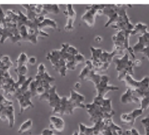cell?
<instances>
[{"mask_svg":"<svg viewBox=\"0 0 149 135\" xmlns=\"http://www.w3.org/2000/svg\"><path fill=\"white\" fill-rule=\"evenodd\" d=\"M85 108L93 124L112 119L115 114L111 99L97 95L91 103L85 105Z\"/></svg>","mask_w":149,"mask_h":135,"instance_id":"5b68a950","label":"cell"},{"mask_svg":"<svg viewBox=\"0 0 149 135\" xmlns=\"http://www.w3.org/2000/svg\"><path fill=\"white\" fill-rule=\"evenodd\" d=\"M123 82L128 88L134 91L140 100L146 93L149 92V77L146 76L141 80H135L132 76H127Z\"/></svg>","mask_w":149,"mask_h":135,"instance_id":"4fadbf2b","label":"cell"},{"mask_svg":"<svg viewBox=\"0 0 149 135\" xmlns=\"http://www.w3.org/2000/svg\"><path fill=\"white\" fill-rule=\"evenodd\" d=\"M56 87L53 86L49 91L48 103L53 113L61 116L72 115L74 109L85 108L84 95L74 90L70 91L69 97H60L56 91Z\"/></svg>","mask_w":149,"mask_h":135,"instance_id":"7a4b0ae2","label":"cell"},{"mask_svg":"<svg viewBox=\"0 0 149 135\" xmlns=\"http://www.w3.org/2000/svg\"><path fill=\"white\" fill-rule=\"evenodd\" d=\"M78 78L81 80L90 81L93 83L97 92V96L105 97L111 91H116L119 87L109 84V77L98 74L94 70L90 60L85 61V66L81 71Z\"/></svg>","mask_w":149,"mask_h":135,"instance_id":"3957f363","label":"cell"},{"mask_svg":"<svg viewBox=\"0 0 149 135\" xmlns=\"http://www.w3.org/2000/svg\"><path fill=\"white\" fill-rule=\"evenodd\" d=\"M91 57L90 61L96 71H105L109 68L114 58L118 55L117 52L113 50L109 53L101 48L90 47Z\"/></svg>","mask_w":149,"mask_h":135,"instance_id":"52a82bcc","label":"cell"},{"mask_svg":"<svg viewBox=\"0 0 149 135\" xmlns=\"http://www.w3.org/2000/svg\"><path fill=\"white\" fill-rule=\"evenodd\" d=\"M64 15L67 18V22L65 26V31L70 32L74 29V23L77 18V13L72 4H67Z\"/></svg>","mask_w":149,"mask_h":135,"instance_id":"44dd1931","label":"cell"},{"mask_svg":"<svg viewBox=\"0 0 149 135\" xmlns=\"http://www.w3.org/2000/svg\"><path fill=\"white\" fill-rule=\"evenodd\" d=\"M95 41L96 42H101L102 41V38L100 37V36H97V37L95 38Z\"/></svg>","mask_w":149,"mask_h":135,"instance_id":"d590c367","label":"cell"},{"mask_svg":"<svg viewBox=\"0 0 149 135\" xmlns=\"http://www.w3.org/2000/svg\"><path fill=\"white\" fill-rule=\"evenodd\" d=\"M141 122L145 130V135H149V114L143 118Z\"/></svg>","mask_w":149,"mask_h":135,"instance_id":"4dcf8cb0","label":"cell"},{"mask_svg":"<svg viewBox=\"0 0 149 135\" xmlns=\"http://www.w3.org/2000/svg\"><path fill=\"white\" fill-rule=\"evenodd\" d=\"M134 54H142L149 61V32L139 36L138 42L132 47Z\"/></svg>","mask_w":149,"mask_h":135,"instance_id":"2e32d148","label":"cell"},{"mask_svg":"<svg viewBox=\"0 0 149 135\" xmlns=\"http://www.w3.org/2000/svg\"><path fill=\"white\" fill-rule=\"evenodd\" d=\"M47 27L53 29H57V24L54 20L50 18L45 17L44 19V20L39 24L38 28L40 30H42V29Z\"/></svg>","mask_w":149,"mask_h":135,"instance_id":"d4e9b609","label":"cell"},{"mask_svg":"<svg viewBox=\"0 0 149 135\" xmlns=\"http://www.w3.org/2000/svg\"><path fill=\"white\" fill-rule=\"evenodd\" d=\"M74 88H75L76 89H79L81 88V84L80 83L77 82V83H76L75 84H74Z\"/></svg>","mask_w":149,"mask_h":135,"instance_id":"e575fe53","label":"cell"},{"mask_svg":"<svg viewBox=\"0 0 149 135\" xmlns=\"http://www.w3.org/2000/svg\"><path fill=\"white\" fill-rule=\"evenodd\" d=\"M123 132L122 128L116 125L112 119H109L105 121L102 135H122Z\"/></svg>","mask_w":149,"mask_h":135,"instance_id":"7402d4cb","label":"cell"},{"mask_svg":"<svg viewBox=\"0 0 149 135\" xmlns=\"http://www.w3.org/2000/svg\"><path fill=\"white\" fill-rule=\"evenodd\" d=\"M143 112L144 111L141 108H136L130 113L122 114L120 116V120L122 124L129 126H133L136 120L142 116Z\"/></svg>","mask_w":149,"mask_h":135,"instance_id":"d6986e66","label":"cell"},{"mask_svg":"<svg viewBox=\"0 0 149 135\" xmlns=\"http://www.w3.org/2000/svg\"><path fill=\"white\" fill-rule=\"evenodd\" d=\"M33 126V121L31 118L27 119L24 121L23 123L20 125L19 128L18 129L17 132L19 134L25 133L29 130H30Z\"/></svg>","mask_w":149,"mask_h":135,"instance_id":"4316f807","label":"cell"},{"mask_svg":"<svg viewBox=\"0 0 149 135\" xmlns=\"http://www.w3.org/2000/svg\"><path fill=\"white\" fill-rule=\"evenodd\" d=\"M106 4H93L88 6L85 12L81 16V20L89 27H93L95 23L97 16H101L102 12Z\"/></svg>","mask_w":149,"mask_h":135,"instance_id":"9a60e30c","label":"cell"},{"mask_svg":"<svg viewBox=\"0 0 149 135\" xmlns=\"http://www.w3.org/2000/svg\"><path fill=\"white\" fill-rule=\"evenodd\" d=\"M55 78L49 75L43 63L39 64L35 80L29 85V91L32 98L38 96L40 101H48L49 91L53 86L52 83L55 81Z\"/></svg>","mask_w":149,"mask_h":135,"instance_id":"277c9868","label":"cell"},{"mask_svg":"<svg viewBox=\"0 0 149 135\" xmlns=\"http://www.w3.org/2000/svg\"><path fill=\"white\" fill-rule=\"evenodd\" d=\"M49 127L52 130L61 133L65 128V122L60 117L52 116L49 117Z\"/></svg>","mask_w":149,"mask_h":135,"instance_id":"cb8c5ba5","label":"cell"},{"mask_svg":"<svg viewBox=\"0 0 149 135\" xmlns=\"http://www.w3.org/2000/svg\"><path fill=\"white\" fill-rule=\"evenodd\" d=\"M72 135H78V131H74Z\"/></svg>","mask_w":149,"mask_h":135,"instance_id":"8d00e7d4","label":"cell"},{"mask_svg":"<svg viewBox=\"0 0 149 135\" xmlns=\"http://www.w3.org/2000/svg\"><path fill=\"white\" fill-rule=\"evenodd\" d=\"M36 63V58L35 57H31L28 58V64L30 65H35Z\"/></svg>","mask_w":149,"mask_h":135,"instance_id":"d6a6232c","label":"cell"},{"mask_svg":"<svg viewBox=\"0 0 149 135\" xmlns=\"http://www.w3.org/2000/svg\"><path fill=\"white\" fill-rule=\"evenodd\" d=\"M28 57L24 53H22L18 57L16 60L17 66L15 69V71L17 76H26L28 72Z\"/></svg>","mask_w":149,"mask_h":135,"instance_id":"ffe728a7","label":"cell"},{"mask_svg":"<svg viewBox=\"0 0 149 135\" xmlns=\"http://www.w3.org/2000/svg\"><path fill=\"white\" fill-rule=\"evenodd\" d=\"M140 108L143 111L147 110L149 108V92L144 95L140 100Z\"/></svg>","mask_w":149,"mask_h":135,"instance_id":"f1b7e54d","label":"cell"},{"mask_svg":"<svg viewBox=\"0 0 149 135\" xmlns=\"http://www.w3.org/2000/svg\"><path fill=\"white\" fill-rule=\"evenodd\" d=\"M120 102L123 104H128L131 103L137 104L140 102V100L136 95L134 91L130 88H127V91L120 96Z\"/></svg>","mask_w":149,"mask_h":135,"instance_id":"603a6c76","label":"cell"},{"mask_svg":"<svg viewBox=\"0 0 149 135\" xmlns=\"http://www.w3.org/2000/svg\"><path fill=\"white\" fill-rule=\"evenodd\" d=\"M41 135H55L53 133V131L51 129H45L43 130Z\"/></svg>","mask_w":149,"mask_h":135,"instance_id":"1f68e13d","label":"cell"},{"mask_svg":"<svg viewBox=\"0 0 149 135\" xmlns=\"http://www.w3.org/2000/svg\"><path fill=\"white\" fill-rule=\"evenodd\" d=\"M32 80V77L28 78L26 81L16 91L13 96V98L17 101L19 105V114H22L26 109L34 107L31 100L32 96L29 91V85Z\"/></svg>","mask_w":149,"mask_h":135,"instance_id":"ba28073f","label":"cell"},{"mask_svg":"<svg viewBox=\"0 0 149 135\" xmlns=\"http://www.w3.org/2000/svg\"><path fill=\"white\" fill-rule=\"evenodd\" d=\"M147 28L148 27L146 24L142 23H138L135 25H134V28L131 32V36H134L136 35H139L141 36L147 32Z\"/></svg>","mask_w":149,"mask_h":135,"instance_id":"484cf974","label":"cell"},{"mask_svg":"<svg viewBox=\"0 0 149 135\" xmlns=\"http://www.w3.org/2000/svg\"><path fill=\"white\" fill-rule=\"evenodd\" d=\"M6 19V13L4 12L3 9L0 7V36L4 28V23Z\"/></svg>","mask_w":149,"mask_h":135,"instance_id":"f546056e","label":"cell"},{"mask_svg":"<svg viewBox=\"0 0 149 135\" xmlns=\"http://www.w3.org/2000/svg\"><path fill=\"white\" fill-rule=\"evenodd\" d=\"M134 66H141V61L140 60H136L134 62Z\"/></svg>","mask_w":149,"mask_h":135,"instance_id":"836d02e7","label":"cell"},{"mask_svg":"<svg viewBox=\"0 0 149 135\" xmlns=\"http://www.w3.org/2000/svg\"><path fill=\"white\" fill-rule=\"evenodd\" d=\"M46 58L53 69L61 77H65L68 70H74L78 66L85 62L83 54L69 44L61 45L60 50H55L47 54Z\"/></svg>","mask_w":149,"mask_h":135,"instance_id":"6da1fadb","label":"cell"},{"mask_svg":"<svg viewBox=\"0 0 149 135\" xmlns=\"http://www.w3.org/2000/svg\"><path fill=\"white\" fill-rule=\"evenodd\" d=\"M0 120H7L8 126L13 128L15 125V113L13 102L0 93Z\"/></svg>","mask_w":149,"mask_h":135,"instance_id":"8fae6325","label":"cell"},{"mask_svg":"<svg viewBox=\"0 0 149 135\" xmlns=\"http://www.w3.org/2000/svg\"><path fill=\"white\" fill-rule=\"evenodd\" d=\"M13 66L8 55H4L0 59V90L7 96L13 97L19 88L17 82L11 77L9 70Z\"/></svg>","mask_w":149,"mask_h":135,"instance_id":"8992f818","label":"cell"},{"mask_svg":"<svg viewBox=\"0 0 149 135\" xmlns=\"http://www.w3.org/2000/svg\"><path fill=\"white\" fill-rule=\"evenodd\" d=\"M129 5L118 4L119 17L118 21L111 26V28L116 30L118 32L122 31L125 35L127 39L130 40L131 33L134 28V25L130 22L127 15V8Z\"/></svg>","mask_w":149,"mask_h":135,"instance_id":"9c48e42d","label":"cell"},{"mask_svg":"<svg viewBox=\"0 0 149 135\" xmlns=\"http://www.w3.org/2000/svg\"><path fill=\"white\" fill-rule=\"evenodd\" d=\"M43 8L48 14L58 15L60 13V7L57 4H43Z\"/></svg>","mask_w":149,"mask_h":135,"instance_id":"83f0119b","label":"cell"},{"mask_svg":"<svg viewBox=\"0 0 149 135\" xmlns=\"http://www.w3.org/2000/svg\"><path fill=\"white\" fill-rule=\"evenodd\" d=\"M22 6L26 10V16L31 21H34L41 16L48 15L43 8V4H23Z\"/></svg>","mask_w":149,"mask_h":135,"instance_id":"ac0fdd59","label":"cell"},{"mask_svg":"<svg viewBox=\"0 0 149 135\" xmlns=\"http://www.w3.org/2000/svg\"><path fill=\"white\" fill-rule=\"evenodd\" d=\"M7 39H10L13 43H19L22 41L17 23L10 20L6 16L4 28L0 36V43L4 44Z\"/></svg>","mask_w":149,"mask_h":135,"instance_id":"7c38bea8","label":"cell"},{"mask_svg":"<svg viewBox=\"0 0 149 135\" xmlns=\"http://www.w3.org/2000/svg\"><path fill=\"white\" fill-rule=\"evenodd\" d=\"M105 121H98L91 127L79 123L78 135H102L104 128Z\"/></svg>","mask_w":149,"mask_h":135,"instance_id":"e0dca14e","label":"cell"},{"mask_svg":"<svg viewBox=\"0 0 149 135\" xmlns=\"http://www.w3.org/2000/svg\"><path fill=\"white\" fill-rule=\"evenodd\" d=\"M112 41L114 45L113 50L117 52L118 55H123L126 50L128 51L133 59H135V55L132 50V47L130 45V40L127 39L125 33L122 31L118 32L112 36Z\"/></svg>","mask_w":149,"mask_h":135,"instance_id":"5bb4252c","label":"cell"},{"mask_svg":"<svg viewBox=\"0 0 149 135\" xmlns=\"http://www.w3.org/2000/svg\"><path fill=\"white\" fill-rule=\"evenodd\" d=\"M113 62L115 64V69L118 72V79L123 82L125 78L134 75V62L130 59L128 54H123L120 58L113 59Z\"/></svg>","mask_w":149,"mask_h":135,"instance_id":"30bf717a","label":"cell"}]
</instances>
